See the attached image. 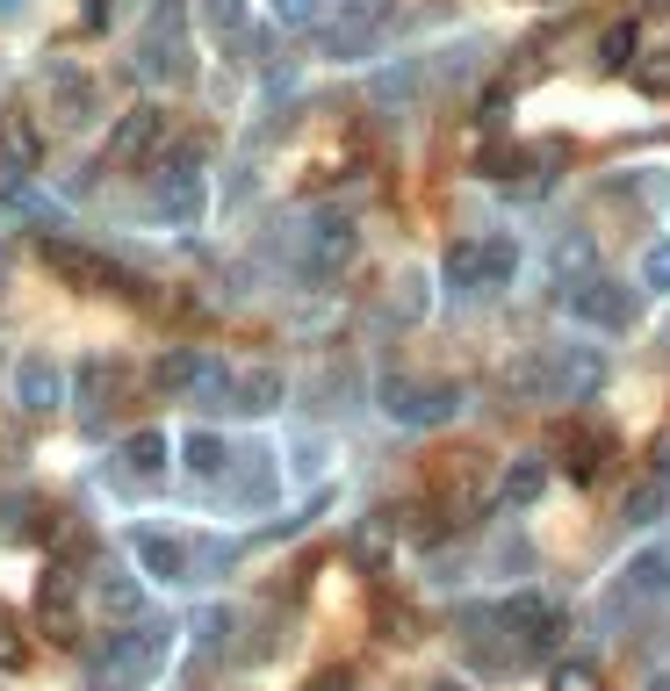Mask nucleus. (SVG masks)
I'll return each instance as SVG.
<instances>
[{
	"label": "nucleus",
	"mask_w": 670,
	"mask_h": 691,
	"mask_svg": "<svg viewBox=\"0 0 670 691\" xmlns=\"http://www.w3.org/2000/svg\"><path fill=\"white\" fill-rule=\"evenodd\" d=\"M37 626H43L51 641H72V583H66V576H58L51 591H43V605H37Z\"/></svg>",
	"instance_id": "1"
},
{
	"label": "nucleus",
	"mask_w": 670,
	"mask_h": 691,
	"mask_svg": "<svg viewBox=\"0 0 670 691\" xmlns=\"http://www.w3.org/2000/svg\"><path fill=\"white\" fill-rule=\"evenodd\" d=\"M137 555H145L159 576H180V547H174V541H159V533H145V541H137Z\"/></svg>",
	"instance_id": "2"
},
{
	"label": "nucleus",
	"mask_w": 670,
	"mask_h": 691,
	"mask_svg": "<svg viewBox=\"0 0 670 691\" xmlns=\"http://www.w3.org/2000/svg\"><path fill=\"white\" fill-rule=\"evenodd\" d=\"M541 475H548L541 461H520V468H512V483H505V497H512V504H526V497L541 490Z\"/></svg>",
	"instance_id": "3"
},
{
	"label": "nucleus",
	"mask_w": 670,
	"mask_h": 691,
	"mask_svg": "<svg viewBox=\"0 0 670 691\" xmlns=\"http://www.w3.org/2000/svg\"><path fill=\"white\" fill-rule=\"evenodd\" d=\"M188 468L217 475V468H224V447H217V440H209V433H195V440H188Z\"/></svg>",
	"instance_id": "4"
},
{
	"label": "nucleus",
	"mask_w": 670,
	"mask_h": 691,
	"mask_svg": "<svg viewBox=\"0 0 670 691\" xmlns=\"http://www.w3.org/2000/svg\"><path fill=\"white\" fill-rule=\"evenodd\" d=\"M555 691H599V678H591L584 663H562L555 670Z\"/></svg>",
	"instance_id": "5"
},
{
	"label": "nucleus",
	"mask_w": 670,
	"mask_h": 691,
	"mask_svg": "<svg viewBox=\"0 0 670 691\" xmlns=\"http://www.w3.org/2000/svg\"><path fill=\"white\" fill-rule=\"evenodd\" d=\"M130 468H159V433H137L130 440Z\"/></svg>",
	"instance_id": "6"
},
{
	"label": "nucleus",
	"mask_w": 670,
	"mask_h": 691,
	"mask_svg": "<svg viewBox=\"0 0 670 691\" xmlns=\"http://www.w3.org/2000/svg\"><path fill=\"white\" fill-rule=\"evenodd\" d=\"M628 51H634V29H628V22H620V29H613V37H605V66H620V58H628Z\"/></svg>",
	"instance_id": "7"
},
{
	"label": "nucleus",
	"mask_w": 670,
	"mask_h": 691,
	"mask_svg": "<svg viewBox=\"0 0 670 691\" xmlns=\"http://www.w3.org/2000/svg\"><path fill=\"white\" fill-rule=\"evenodd\" d=\"M649 512H663V490H642V497L628 504V519H634V526H649Z\"/></svg>",
	"instance_id": "8"
},
{
	"label": "nucleus",
	"mask_w": 670,
	"mask_h": 691,
	"mask_svg": "<svg viewBox=\"0 0 670 691\" xmlns=\"http://www.w3.org/2000/svg\"><path fill=\"white\" fill-rule=\"evenodd\" d=\"M311 691H346V670H332V678H317Z\"/></svg>",
	"instance_id": "9"
},
{
	"label": "nucleus",
	"mask_w": 670,
	"mask_h": 691,
	"mask_svg": "<svg viewBox=\"0 0 670 691\" xmlns=\"http://www.w3.org/2000/svg\"><path fill=\"white\" fill-rule=\"evenodd\" d=\"M433 691H462V684H433Z\"/></svg>",
	"instance_id": "10"
},
{
	"label": "nucleus",
	"mask_w": 670,
	"mask_h": 691,
	"mask_svg": "<svg viewBox=\"0 0 670 691\" xmlns=\"http://www.w3.org/2000/svg\"><path fill=\"white\" fill-rule=\"evenodd\" d=\"M657 691H670V678H657Z\"/></svg>",
	"instance_id": "11"
}]
</instances>
